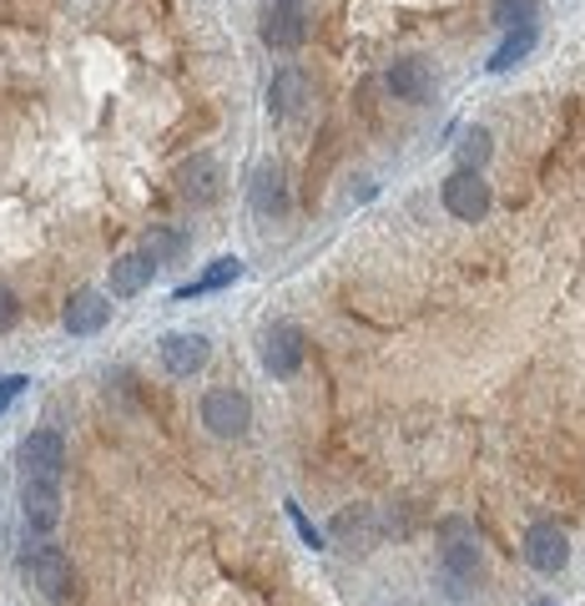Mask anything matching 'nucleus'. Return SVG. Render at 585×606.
<instances>
[{"label":"nucleus","mask_w":585,"mask_h":606,"mask_svg":"<svg viewBox=\"0 0 585 606\" xmlns=\"http://www.w3.org/2000/svg\"><path fill=\"white\" fill-rule=\"evenodd\" d=\"M444 546H440V581H444V596L449 602H465L484 576V556H480V540L465 521H444L440 526Z\"/></svg>","instance_id":"f257e3e1"},{"label":"nucleus","mask_w":585,"mask_h":606,"mask_svg":"<svg viewBox=\"0 0 585 606\" xmlns=\"http://www.w3.org/2000/svg\"><path fill=\"white\" fill-rule=\"evenodd\" d=\"M21 567H26L31 586H36L46 602H66V596L77 592V571H71V556L56 546V540L40 536L36 546H26V556H21Z\"/></svg>","instance_id":"f03ea898"},{"label":"nucleus","mask_w":585,"mask_h":606,"mask_svg":"<svg viewBox=\"0 0 585 606\" xmlns=\"http://www.w3.org/2000/svg\"><path fill=\"white\" fill-rule=\"evenodd\" d=\"M197 415H202V424H208V435H218V440H243L247 424H253V405H247V395L233 389V384L208 389Z\"/></svg>","instance_id":"7ed1b4c3"},{"label":"nucleus","mask_w":585,"mask_h":606,"mask_svg":"<svg viewBox=\"0 0 585 606\" xmlns=\"http://www.w3.org/2000/svg\"><path fill=\"white\" fill-rule=\"evenodd\" d=\"M440 198H444V212H449V218H459V223H480L484 212H490L494 193H490V183H484V172L455 167L449 177H444Z\"/></svg>","instance_id":"20e7f679"},{"label":"nucleus","mask_w":585,"mask_h":606,"mask_svg":"<svg viewBox=\"0 0 585 606\" xmlns=\"http://www.w3.org/2000/svg\"><path fill=\"white\" fill-rule=\"evenodd\" d=\"M21 480H66V440L56 430H31L21 440Z\"/></svg>","instance_id":"39448f33"},{"label":"nucleus","mask_w":585,"mask_h":606,"mask_svg":"<svg viewBox=\"0 0 585 606\" xmlns=\"http://www.w3.org/2000/svg\"><path fill=\"white\" fill-rule=\"evenodd\" d=\"M520 551H525V561H530L540 576H555V571L571 567V536H565L555 521H535V526L525 531Z\"/></svg>","instance_id":"423d86ee"},{"label":"nucleus","mask_w":585,"mask_h":606,"mask_svg":"<svg viewBox=\"0 0 585 606\" xmlns=\"http://www.w3.org/2000/svg\"><path fill=\"white\" fill-rule=\"evenodd\" d=\"M303 359H308V343H303L299 324H273L262 334V364H268L273 380H293L303 370Z\"/></svg>","instance_id":"0eeeda50"},{"label":"nucleus","mask_w":585,"mask_h":606,"mask_svg":"<svg viewBox=\"0 0 585 606\" xmlns=\"http://www.w3.org/2000/svg\"><path fill=\"white\" fill-rule=\"evenodd\" d=\"M21 515L36 536H51L61 526V486L56 480H21Z\"/></svg>","instance_id":"6e6552de"},{"label":"nucleus","mask_w":585,"mask_h":606,"mask_svg":"<svg viewBox=\"0 0 585 606\" xmlns=\"http://www.w3.org/2000/svg\"><path fill=\"white\" fill-rule=\"evenodd\" d=\"M258 36L268 51H299L308 40V15H303V5H268Z\"/></svg>","instance_id":"1a4fd4ad"},{"label":"nucleus","mask_w":585,"mask_h":606,"mask_svg":"<svg viewBox=\"0 0 585 606\" xmlns=\"http://www.w3.org/2000/svg\"><path fill=\"white\" fill-rule=\"evenodd\" d=\"M177 193H183L192 208H212L222 198V167L208 158V152H197L177 167Z\"/></svg>","instance_id":"9d476101"},{"label":"nucleus","mask_w":585,"mask_h":606,"mask_svg":"<svg viewBox=\"0 0 585 606\" xmlns=\"http://www.w3.org/2000/svg\"><path fill=\"white\" fill-rule=\"evenodd\" d=\"M212 359V343H208V334H167L162 339V370L172 374V380H192L202 364Z\"/></svg>","instance_id":"9b49d317"},{"label":"nucleus","mask_w":585,"mask_h":606,"mask_svg":"<svg viewBox=\"0 0 585 606\" xmlns=\"http://www.w3.org/2000/svg\"><path fill=\"white\" fill-rule=\"evenodd\" d=\"M106 318H112V299H106V293H96V289H81V293H71L61 324H66V334L92 339V334L106 329Z\"/></svg>","instance_id":"f8f14e48"},{"label":"nucleus","mask_w":585,"mask_h":606,"mask_svg":"<svg viewBox=\"0 0 585 606\" xmlns=\"http://www.w3.org/2000/svg\"><path fill=\"white\" fill-rule=\"evenodd\" d=\"M247 198H253V212H262V218H283L288 212V177L278 162H262L258 172H253V183H247Z\"/></svg>","instance_id":"ddd939ff"},{"label":"nucleus","mask_w":585,"mask_h":606,"mask_svg":"<svg viewBox=\"0 0 585 606\" xmlns=\"http://www.w3.org/2000/svg\"><path fill=\"white\" fill-rule=\"evenodd\" d=\"M389 92L399 96V102H430V92H434V71L424 67V61H414V56H409V61H394L389 67Z\"/></svg>","instance_id":"4468645a"},{"label":"nucleus","mask_w":585,"mask_h":606,"mask_svg":"<svg viewBox=\"0 0 585 606\" xmlns=\"http://www.w3.org/2000/svg\"><path fill=\"white\" fill-rule=\"evenodd\" d=\"M156 264L147 253H121L117 264H112V299H137V293L152 283Z\"/></svg>","instance_id":"2eb2a0df"},{"label":"nucleus","mask_w":585,"mask_h":606,"mask_svg":"<svg viewBox=\"0 0 585 606\" xmlns=\"http://www.w3.org/2000/svg\"><path fill=\"white\" fill-rule=\"evenodd\" d=\"M303 102H308V77L299 67H283L273 77V86H268V106H273L278 117H299Z\"/></svg>","instance_id":"dca6fc26"},{"label":"nucleus","mask_w":585,"mask_h":606,"mask_svg":"<svg viewBox=\"0 0 585 606\" xmlns=\"http://www.w3.org/2000/svg\"><path fill=\"white\" fill-rule=\"evenodd\" d=\"M237 278H243V258H218V264H208L202 278H192V283L177 289V303H192V299H202V293H218V289H227V283H237Z\"/></svg>","instance_id":"f3484780"},{"label":"nucleus","mask_w":585,"mask_h":606,"mask_svg":"<svg viewBox=\"0 0 585 606\" xmlns=\"http://www.w3.org/2000/svg\"><path fill=\"white\" fill-rule=\"evenodd\" d=\"M535 40H540V31H535V26H515V31H505V40H500V51L490 56V71H510V67H520L525 56L535 51Z\"/></svg>","instance_id":"a211bd4d"},{"label":"nucleus","mask_w":585,"mask_h":606,"mask_svg":"<svg viewBox=\"0 0 585 606\" xmlns=\"http://www.w3.org/2000/svg\"><path fill=\"white\" fill-rule=\"evenodd\" d=\"M142 253L152 258L156 268L177 264V258L187 253V233H183V228H152V233H147V243H142Z\"/></svg>","instance_id":"6ab92c4d"},{"label":"nucleus","mask_w":585,"mask_h":606,"mask_svg":"<svg viewBox=\"0 0 585 606\" xmlns=\"http://www.w3.org/2000/svg\"><path fill=\"white\" fill-rule=\"evenodd\" d=\"M535 11H540V0H494L490 21L494 26H505V31H515V26H535Z\"/></svg>","instance_id":"aec40b11"},{"label":"nucleus","mask_w":585,"mask_h":606,"mask_svg":"<svg viewBox=\"0 0 585 606\" xmlns=\"http://www.w3.org/2000/svg\"><path fill=\"white\" fill-rule=\"evenodd\" d=\"M490 152H494V137L484 132V127H469V132L459 137V167H475V172H480L484 162H490Z\"/></svg>","instance_id":"412c9836"},{"label":"nucleus","mask_w":585,"mask_h":606,"mask_svg":"<svg viewBox=\"0 0 585 606\" xmlns=\"http://www.w3.org/2000/svg\"><path fill=\"white\" fill-rule=\"evenodd\" d=\"M288 515H293V526H299V536H303V540H308L313 551H318V546H324V536H318V526H313L308 515H303V511H299V501H288Z\"/></svg>","instance_id":"4be33fe9"},{"label":"nucleus","mask_w":585,"mask_h":606,"mask_svg":"<svg viewBox=\"0 0 585 606\" xmlns=\"http://www.w3.org/2000/svg\"><path fill=\"white\" fill-rule=\"evenodd\" d=\"M26 374H0V415H5V405H11L15 395H26Z\"/></svg>","instance_id":"5701e85b"},{"label":"nucleus","mask_w":585,"mask_h":606,"mask_svg":"<svg viewBox=\"0 0 585 606\" xmlns=\"http://www.w3.org/2000/svg\"><path fill=\"white\" fill-rule=\"evenodd\" d=\"M15 318H21V303H15V293L0 283V334L15 329Z\"/></svg>","instance_id":"b1692460"},{"label":"nucleus","mask_w":585,"mask_h":606,"mask_svg":"<svg viewBox=\"0 0 585 606\" xmlns=\"http://www.w3.org/2000/svg\"><path fill=\"white\" fill-rule=\"evenodd\" d=\"M268 5H303V0H268Z\"/></svg>","instance_id":"393cba45"},{"label":"nucleus","mask_w":585,"mask_h":606,"mask_svg":"<svg viewBox=\"0 0 585 606\" xmlns=\"http://www.w3.org/2000/svg\"><path fill=\"white\" fill-rule=\"evenodd\" d=\"M540 606H550V602H540Z\"/></svg>","instance_id":"a878e982"}]
</instances>
